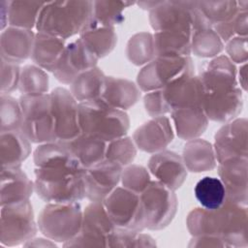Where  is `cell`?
Here are the masks:
<instances>
[{"mask_svg":"<svg viewBox=\"0 0 248 248\" xmlns=\"http://www.w3.org/2000/svg\"><path fill=\"white\" fill-rule=\"evenodd\" d=\"M144 221L153 228L162 226L172 215L175 200L172 193L159 183H153L140 198Z\"/></svg>","mask_w":248,"mask_h":248,"instance_id":"obj_4","label":"cell"},{"mask_svg":"<svg viewBox=\"0 0 248 248\" xmlns=\"http://www.w3.org/2000/svg\"><path fill=\"white\" fill-rule=\"evenodd\" d=\"M40 166L37 188L42 198L55 202H72L85 195L82 165L67 145H47L36 153Z\"/></svg>","mask_w":248,"mask_h":248,"instance_id":"obj_1","label":"cell"},{"mask_svg":"<svg viewBox=\"0 0 248 248\" xmlns=\"http://www.w3.org/2000/svg\"><path fill=\"white\" fill-rule=\"evenodd\" d=\"M197 7L206 20L217 21L218 23L232 19L239 11H242L238 2L235 1L199 2Z\"/></svg>","mask_w":248,"mask_h":248,"instance_id":"obj_12","label":"cell"},{"mask_svg":"<svg viewBox=\"0 0 248 248\" xmlns=\"http://www.w3.org/2000/svg\"><path fill=\"white\" fill-rule=\"evenodd\" d=\"M205 110L215 120H228L236 115L242 108L241 91L236 87L211 92L204 102Z\"/></svg>","mask_w":248,"mask_h":248,"instance_id":"obj_10","label":"cell"},{"mask_svg":"<svg viewBox=\"0 0 248 248\" xmlns=\"http://www.w3.org/2000/svg\"><path fill=\"white\" fill-rule=\"evenodd\" d=\"M168 164H156V170H152L154 173H156L159 177H164L165 182L170 185V177L178 176L179 178L183 179V168L180 164V162L173 160V157H170V161H169V157L167 156Z\"/></svg>","mask_w":248,"mask_h":248,"instance_id":"obj_13","label":"cell"},{"mask_svg":"<svg viewBox=\"0 0 248 248\" xmlns=\"http://www.w3.org/2000/svg\"><path fill=\"white\" fill-rule=\"evenodd\" d=\"M231 57L239 63H246L247 60V40L246 37H236L232 40L229 47Z\"/></svg>","mask_w":248,"mask_h":248,"instance_id":"obj_14","label":"cell"},{"mask_svg":"<svg viewBox=\"0 0 248 248\" xmlns=\"http://www.w3.org/2000/svg\"><path fill=\"white\" fill-rule=\"evenodd\" d=\"M220 174L229 200L246 204L247 157H235L222 161Z\"/></svg>","mask_w":248,"mask_h":248,"instance_id":"obj_8","label":"cell"},{"mask_svg":"<svg viewBox=\"0 0 248 248\" xmlns=\"http://www.w3.org/2000/svg\"><path fill=\"white\" fill-rule=\"evenodd\" d=\"M119 174V163L112 160L92 166L91 170H85L84 173L85 194L92 200L106 197L117 183Z\"/></svg>","mask_w":248,"mask_h":248,"instance_id":"obj_7","label":"cell"},{"mask_svg":"<svg viewBox=\"0 0 248 248\" xmlns=\"http://www.w3.org/2000/svg\"><path fill=\"white\" fill-rule=\"evenodd\" d=\"M216 150L221 162L247 157V126L244 119L234 121L221 131L216 139Z\"/></svg>","mask_w":248,"mask_h":248,"instance_id":"obj_9","label":"cell"},{"mask_svg":"<svg viewBox=\"0 0 248 248\" xmlns=\"http://www.w3.org/2000/svg\"><path fill=\"white\" fill-rule=\"evenodd\" d=\"M195 196L205 209L213 210L222 206L226 202L227 193L222 180L205 176L196 184Z\"/></svg>","mask_w":248,"mask_h":248,"instance_id":"obj_11","label":"cell"},{"mask_svg":"<svg viewBox=\"0 0 248 248\" xmlns=\"http://www.w3.org/2000/svg\"><path fill=\"white\" fill-rule=\"evenodd\" d=\"M58 93V92H57ZM56 94V98L51 100V109L55 123V134L62 140H71L78 136L80 131L78 120V107L75 104L74 100L70 99L65 90Z\"/></svg>","mask_w":248,"mask_h":248,"instance_id":"obj_6","label":"cell"},{"mask_svg":"<svg viewBox=\"0 0 248 248\" xmlns=\"http://www.w3.org/2000/svg\"><path fill=\"white\" fill-rule=\"evenodd\" d=\"M93 2H46L38 18V28L49 35L68 37L91 21Z\"/></svg>","mask_w":248,"mask_h":248,"instance_id":"obj_2","label":"cell"},{"mask_svg":"<svg viewBox=\"0 0 248 248\" xmlns=\"http://www.w3.org/2000/svg\"><path fill=\"white\" fill-rule=\"evenodd\" d=\"M78 120L84 135L101 140H115L128 129L126 115L100 100L82 103L78 107Z\"/></svg>","mask_w":248,"mask_h":248,"instance_id":"obj_3","label":"cell"},{"mask_svg":"<svg viewBox=\"0 0 248 248\" xmlns=\"http://www.w3.org/2000/svg\"><path fill=\"white\" fill-rule=\"evenodd\" d=\"M107 212L120 226H135L137 221H144L140 197L135 193L118 190L107 201Z\"/></svg>","mask_w":248,"mask_h":248,"instance_id":"obj_5","label":"cell"}]
</instances>
